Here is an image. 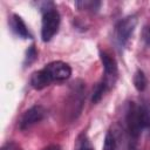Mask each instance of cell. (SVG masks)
Instances as JSON below:
<instances>
[{
  "mask_svg": "<svg viewBox=\"0 0 150 150\" xmlns=\"http://www.w3.org/2000/svg\"><path fill=\"white\" fill-rule=\"evenodd\" d=\"M75 6L79 9H84V11H90V12H96L100 6L101 2L100 1H94V0H84V1H76Z\"/></svg>",
  "mask_w": 150,
  "mask_h": 150,
  "instance_id": "9",
  "label": "cell"
},
{
  "mask_svg": "<svg viewBox=\"0 0 150 150\" xmlns=\"http://www.w3.org/2000/svg\"><path fill=\"white\" fill-rule=\"evenodd\" d=\"M125 124H127L128 136L131 139L136 141L141 135L143 128L146 127L144 105H139L135 102H130L125 114Z\"/></svg>",
  "mask_w": 150,
  "mask_h": 150,
  "instance_id": "2",
  "label": "cell"
},
{
  "mask_svg": "<svg viewBox=\"0 0 150 150\" xmlns=\"http://www.w3.org/2000/svg\"><path fill=\"white\" fill-rule=\"evenodd\" d=\"M71 75L70 67L62 61H53L46 64L42 69L32 74L30 84L34 89H43L54 81L67 80Z\"/></svg>",
  "mask_w": 150,
  "mask_h": 150,
  "instance_id": "1",
  "label": "cell"
},
{
  "mask_svg": "<svg viewBox=\"0 0 150 150\" xmlns=\"http://www.w3.org/2000/svg\"><path fill=\"white\" fill-rule=\"evenodd\" d=\"M74 150H94L88 136L86 134H81L77 138H76V143H75V148Z\"/></svg>",
  "mask_w": 150,
  "mask_h": 150,
  "instance_id": "10",
  "label": "cell"
},
{
  "mask_svg": "<svg viewBox=\"0 0 150 150\" xmlns=\"http://www.w3.org/2000/svg\"><path fill=\"white\" fill-rule=\"evenodd\" d=\"M134 86L138 91H143L146 87V79L142 70H137L134 75Z\"/></svg>",
  "mask_w": 150,
  "mask_h": 150,
  "instance_id": "11",
  "label": "cell"
},
{
  "mask_svg": "<svg viewBox=\"0 0 150 150\" xmlns=\"http://www.w3.org/2000/svg\"><path fill=\"white\" fill-rule=\"evenodd\" d=\"M36 56H38V53H36V49H35V47L32 45L28 49H27V53H26V57H25V63L27 64H29V63H32L35 59H36Z\"/></svg>",
  "mask_w": 150,
  "mask_h": 150,
  "instance_id": "13",
  "label": "cell"
},
{
  "mask_svg": "<svg viewBox=\"0 0 150 150\" xmlns=\"http://www.w3.org/2000/svg\"><path fill=\"white\" fill-rule=\"evenodd\" d=\"M45 116H46V109L42 105H33L22 115L19 122V128L21 130H26L33 127L34 124L39 123L40 121H42Z\"/></svg>",
  "mask_w": 150,
  "mask_h": 150,
  "instance_id": "5",
  "label": "cell"
},
{
  "mask_svg": "<svg viewBox=\"0 0 150 150\" xmlns=\"http://www.w3.org/2000/svg\"><path fill=\"white\" fill-rule=\"evenodd\" d=\"M42 9V23H41V38L42 41H49L59 30L60 14L52 2H46Z\"/></svg>",
  "mask_w": 150,
  "mask_h": 150,
  "instance_id": "3",
  "label": "cell"
},
{
  "mask_svg": "<svg viewBox=\"0 0 150 150\" xmlns=\"http://www.w3.org/2000/svg\"><path fill=\"white\" fill-rule=\"evenodd\" d=\"M102 150H116V138L111 131H108L104 137V144Z\"/></svg>",
  "mask_w": 150,
  "mask_h": 150,
  "instance_id": "12",
  "label": "cell"
},
{
  "mask_svg": "<svg viewBox=\"0 0 150 150\" xmlns=\"http://www.w3.org/2000/svg\"><path fill=\"white\" fill-rule=\"evenodd\" d=\"M100 59L104 68V81L110 88L117 77V63L115 59L107 52H100Z\"/></svg>",
  "mask_w": 150,
  "mask_h": 150,
  "instance_id": "6",
  "label": "cell"
},
{
  "mask_svg": "<svg viewBox=\"0 0 150 150\" xmlns=\"http://www.w3.org/2000/svg\"><path fill=\"white\" fill-rule=\"evenodd\" d=\"M1 150H21V148L14 142H8L1 148Z\"/></svg>",
  "mask_w": 150,
  "mask_h": 150,
  "instance_id": "15",
  "label": "cell"
},
{
  "mask_svg": "<svg viewBox=\"0 0 150 150\" xmlns=\"http://www.w3.org/2000/svg\"><path fill=\"white\" fill-rule=\"evenodd\" d=\"M42 150H61V148H60L59 144H50V145L43 148Z\"/></svg>",
  "mask_w": 150,
  "mask_h": 150,
  "instance_id": "17",
  "label": "cell"
},
{
  "mask_svg": "<svg viewBox=\"0 0 150 150\" xmlns=\"http://www.w3.org/2000/svg\"><path fill=\"white\" fill-rule=\"evenodd\" d=\"M9 26H11V29L13 30V33L15 35H18L19 38H22V39H30L32 38V34L29 33L27 26L25 25L23 20L16 15V14H13L9 19Z\"/></svg>",
  "mask_w": 150,
  "mask_h": 150,
  "instance_id": "7",
  "label": "cell"
},
{
  "mask_svg": "<svg viewBox=\"0 0 150 150\" xmlns=\"http://www.w3.org/2000/svg\"><path fill=\"white\" fill-rule=\"evenodd\" d=\"M142 40L145 46L150 47V25L144 26V28L142 30Z\"/></svg>",
  "mask_w": 150,
  "mask_h": 150,
  "instance_id": "14",
  "label": "cell"
},
{
  "mask_svg": "<svg viewBox=\"0 0 150 150\" xmlns=\"http://www.w3.org/2000/svg\"><path fill=\"white\" fill-rule=\"evenodd\" d=\"M136 26H137V16L134 14L123 18L116 23L114 30V38L120 49H123L128 45Z\"/></svg>",
  "mask_w": 150,
  "mask_h": 150,
  "instance_id": "4",
  "label": "cell"
},
{
  "mask_svg": "<svg viewBox=\"0 0 150 150\" xmlns=\"http://www.w3.org/2000/svg\"><path fill=\"white\" fill-rule=\"evenodd\" d=\"M144 111H145V124L150 127V105L144 107Z\"/></svg>",
  "mask_w": 150,
  "mask_h": 150,
  "instance_id": "16",
  "label": "cell"
},
{
  "mask_svg": "<svg viewBox=\"0 0 150 150\" xmlns=\"http://www.w3.org/2000/svg\"><path fill=\"white\" fill-rule=\"evenodd\" d=\"M108 89H109V86L105 83L104 80H102L100 83H97L96 87H95V89H94V91H93V96H91L93 103H97V102L103 97L104 93H105Z\"/></svg>",
  "mask_w": 150,
  "mask_h": 150,
  "instance_id": "8",
  "label": "cell"
}]
</instances>
